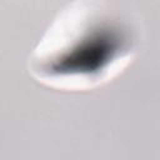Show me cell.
I'll use <instances>...</instances> for the list:
<instances>
[{
  "label": "cell",
  "mask_w": 160,
  "mask_h": 160,
  "mask_svg": "<svg viewBox=\"0 0 160 160\" xmlns=\"http://www.w3.org/2000/svg\"><path fill=\"white\" fill-rule=\"evenodd\" d=\"M138 31L105 0H72L54 18L29 59L31 75L60 90L98 88L136 54Z\"/></svg>",
  "instance_id": "1"
}]
</instances>
